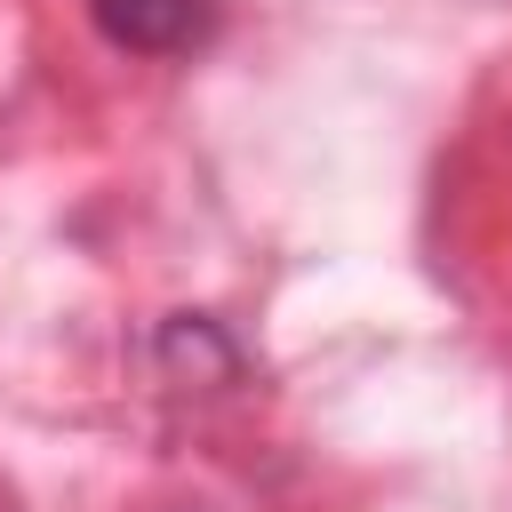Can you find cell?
Wrapping results in <instances>:
<instances>
[{
	"label": "cell",
	"instance_id": "6da1fadb",
	"mask_svg": "<svg viewBox=\"0 0 512 512\" xmlns=\"http://www.w3.org/2000/svg\"><path fill=\"white\" fill-rule=\"evenodd\" d=\"M88 16L128 56H192L216 40V0H88Z\"/></svg>",
	"mask_w": 512,
	"mask_h": 512
}]
</instances>
